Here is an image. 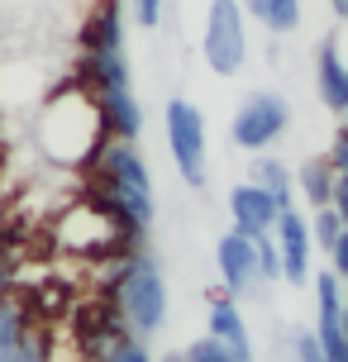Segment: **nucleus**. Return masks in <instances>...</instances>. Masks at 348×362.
<instances>
[{"label": "nucleus", "instance_id": "1", "mask_svg": "<svg viewBox=\"0 0 348 362\" xmlns=\"http://www.w3.org/2000/svg\"><path fill=\"white\" fill-rule=\"evenodd\" d=\"M95 186L91 200L105 205V215L115 219V229L124 238V253L144 248L148 229L158 219V200H153V172H148L144 153L124 139H105V148L95 153Z\"/></svg>", "mask_w": 348, "mask_h": 362}, {"label": "nucleus", "instance_id": "2", "mask_svg": "<svg viewBox=\"0 0 348 362\" xmlns=\"http://www.w3.org/2000/svg\"><path fill=\"white\" fill-rule=\"evenodd\" d=\"M34 139L38 153L53 167H91L95 153L105 148V119H100V100L91 86L81 81H62L38 100V119H34Z\"/></svg>", "mask_w": 348, "mask_h": 362}, {"label": "nucleus", "instance_id": "3", "mask_svg": "<svg viewBox=\"0 0 348 362\" xmlns=\"http://www.w3.org/2000/svg\"><path fill=\"white\" fill-rule=\"evenodd\" d=\"M167 276H163V262L158 253H124L115 257V272H110V310L124 320L139 339H153L158 329L167 325Z\"/></svg>", "mask_w": 348, "mask_h": 362}, {"label": "nucleus", "instance_id": "4", "mask_svg": "<svg viewBox=\"0 0 348 362\" xmlns=\"http://www.w3.org/2000/svg\"><path fill=\"white\" fill-rule=\"evenodd\" d=\"M163 129H167V148H172V163H177L182 181L191 191H205V186H210V144H205L201 105L172 95L163 105Z\"/></svg>", "mask_w": 348, "mask_h": 362}, {"label": "nucleus", "instance_id": "5", "mask_svg": "<svg viewBox=\"0 0 348 362\" xmlns=\"http://www.w3.org/2000/svg\"><path fill=\"white\" fill-rule=\"evenodd\" d=\"M53 238L62 253H76V257H124V238L115 229V219L105 215L100 200H72L53 224Z\"/></svg>", "mask_w": 348, "mask_h": 362}, {"label": "nucleus", "instance_id": "6", "mask_svg": "<svg viewBox=\"0 0 348 362\" xmlns=\"http://www.w3.org/2000/svg\"><path fill=\"white\" fill-rule=\"evenodd\" d=\"M201 57L215 76H238L248 62V24L238 0H210L205 10V34H201Z\"/></svg>", "mask_w": 348, "mask_h": 362}, {"label": "nucleus", "instance_id": "7", "mask_svg": "<svg viewBox=\"0 0 348 362\" xmlns=\"http://www.w3.org/2000/svg\"><path fill=\"white\" fill-rule=\"evenodd\" d=\"M286 129H291V100L282 90H253L229 119V144L243 153H267Z\"/></svg>", "mask_w": 348, "mask_h": 362}, {"label": "nucleus", "instance_id": "8", "mask_svg": "<svg viewBox=\"0 0 348 362\" xmlns=\"http://www.w3.org/2000/svg\"><path fill=\"white\" fill-rule=\"evenodd\" d=\"M215 272H220L224 281V296H257V286H262V272H257V238L238 234V229H229V234H220V243H215Z\"/></svg>", "mask_w": 348, "mask_h": 362}, {"label": "nucleus", "instance_id": "9", "mask_svg": "<svg viewBox=\"0 0 348 362\" xmlns=\"http://www.w3.org/2000/svg\"><path fill=\"white\" fill-rule=\"evenodd\" d=\"M272 238H277V253H282V281L306 286V281H311V253H315L311 219L291 205V210H282V215H277Z\"/></svg>", "mask_w": 348, "mask_h": 362}, {"label": "nucleus", "instance_id": "10", "mask_svg": "<svg viewBox=\"0 0 348 362\" xmlns=\"http://www.w3.org/2000/svg\"><path fill=\"white\" fill-rule=\"evenodd\" d=\"M277 215H282V205H277L262 186H253V181H238L234 191H229V219H234L238 234H248V238L272 234Z\"/></svg>", "mask_w": 348, "mask_h": 362}, {"label": "nucleus", "instance_id": "11", "mask_svg": "<svg viewBox=\"0 0 348 362\" xmlns=\"http://www.w3.org/2000/svg\"><path fill=\"white\" fill-rule=\"evenodd\" d=\"M81 53H124V10L120 0H95V10L76 29Z\"/></svg>", "mask_w": 348, "mask_h": 362}, {"label": "nucleus", "instance_id": "12", "mask_svg": "<svg viewBox=\"0 0 348 362\" xmlns=\"http://www.w3.org/2000/svg\"><path fill=\"white\" fill-rule=\"evenodd\" d=\"M315 90H320V105L330 115H348V62L339 38H325L315 53Z\"/></svg>", "mask_w": 348, "mask_h": 362}, {"label": "nucleus", "instance_id": "13", "mask_svg": "<svg viewBox=\"0 0 348 362\" xmlns=\"http://www.w3.org/2000/svg\"><path fill=\"white\" fill-rule=\"evenodd\" d=\"M205 325H210V339H220V344L234 353V362H257L253 358V334H248V325H243L234 296H210Z\"/></svg>", "mask_w": 348, "mask_h": 362}, {"label": "nucleus", "instance_id": "14", "mask_svg": "<svg viewBox=\"0 0 348 362\" xmlns=\"http://www.w3.org/2000/svg\"><path fill=\"white\" fill-rule=\"evenodd\" d=\"M72 76L81 86H91L95 95H105V90H134V67H129L124 53H81Z\"/></svg>", "mask_w": 348, "mask_h": 362}, {"label": "nucleus", "instance_id": "15", "mask_svg": "<svg viewBox=\"0 0 348 362\" xmlns=\"http://www.w3.org/2000/svg\"><path fill=\"white\" fill-rule=\"evenodd\" d=\"M95 100H100L105 134L110 139H124V144H139V134H144V105H139V95L134 90H105Z\"/></svg>", "mask_w": 348, "mask_h": 362}, {"label": "nucleus", "instance_id": "16", "mask_svg": "<svg viewBox=\"0 0 348 362\" xmlns=\"http://www.w3.org/2000/svg\"><path fill=\"white\" fill-rule=\"evenodd\" d=\"M248 181L262 186L282 210H291V205H296V172L282 163V158H272V153H257L253 163H248Z\"/></svg>", "mask_w": 348, "mask_h": 362}, {"label": "nucleus", "instance_id": "17", "mask_svg": "<svg viewBox=\"0 0 348 362\" xmlns=\"http://www.w3.org/2000/svg\"><path fill=\"white\" fill-rule=\"evenodd\" d=\"M48 90H43V76L29 62H15L0 72V105H38Z\"/></svg>", "mask_w": 348, "mask_h": 362}, {"label": "nucleus", "instance_id": "18", "mask_svg": "<svg viewBox=\"0 0 348 362\" xmlns=\"http://www.w3.org/2000/svg\"><path fill=\"white\" fill-rule=\"evenodd\" d=\"M243 15H253L267 34H296L301 29V0H238Z\"/></svg>", "mask_w": 348, "mask_h": 362}, {"label": "nucleus", "instance_id": "19", "mask_svg": "<svg viewBox=\"0 0 348 362\" xmlns=\"http://www.w3.org/2000/svg\"><path fill=\"white\" fill-rule=\"evenodd\" d=\"M334 163L330 158H306L301 163V172H296V191H306V200H311L315 210H325L330 205V196H334Z\"/></svg>", "mask_w": 348, "mask_h": 362}, {"label": "nucleus", "instance_id": "20", "mask_svg": "<svg viewBox=\"0 0 348 362\" xmlns=\"http://www.w3.org/2000/svg\"><path fill=\"white\" fill-rule=\"evenodd\" d=\"M95 362H153V353H148V344L134 334V329H120L110 344L95 353Z\"/></svg>", "mask_w": 348, "mask_h": 362}, {"label": "nucleus", "instance_id": "21", "mask_svg": "<svg viewBox=\"0 0 348 362\" xmlns=\"http://www.w3.org/2000/svg\"><path fill=\"white\" fill-rule=\"evenodd\" d=\"M24 329H29V315H24L15 300H0V362L15 353V344L24 339Z\"/></svg>", "mask_w": 348, "mask_h": 362}, {"label": "nucleus", "instance_id": "22", "mask_svg": "<svg viewBox=\"0 0 348 362\" xmlns=\"http://www.w3.org/2000/svg\"><path fill=\"white\" fill-rule=\"evenodd\" d=\"M339 234H344V219H339V210H334V205L315 210V219H311V238H315V248H325V253H330L334 243H339Z\"/></svg>", "mask_w": 348, "mask_h": 362}, {"label": "nucleus", "instance_id": "23", "mask_svg": "<svg viewBox=\"0 0 348 362\" xmlns=\"http://www.w3.org/2000/svg\"><path fill=\"white\" fill-rule=\"evenodd\" d=\"M5 362H48V334L29 325V329H24V339L15 344V353H10Z\"/></svg>", "mask_w": 348, "mask_h": 362}, {"label": "nucleus", "instance_id": "24", "mask_svg": "<svg viewBox=\"0 0 348 362\" xmlns=\"http://www.w3.org/2000/svg\"><path fill=\"white\" fill-rule=\"evenodd\" d=\"M186 362H234V353L220 344V339H191V348H186Z\"/></svg>", "mask_w": 348, "mask_h": 362}, {"label": "nucleus", "instance_id": "25", "mask_svg": "<svg viewBox=\"0 0 348 362\" xmlns=\"http://www.w3.org/2000/svg\"><path fill=\"white\" fill-rule=\"evenodd\" d=\"M257 272H262V281H277V276H282V253H277L272 234L257 238Z\"/></svg>", "mask_w": 348, "mask_h": 362}, {"label": "nucleus", "instance_id": "26", "mask_svg": "<svg viewBox=\"0 0 348 362\" xmlns=\"http://www.w3.org/2000/svg\"><path fill=\"white\" fill-rule=\"evenodd\" d=\"M291 362H325V348H320V339L315 334H291Z\"/></svg>", "mask_w": 348, "mask_h": 362}, {"label": "nucleus", "instance_id": "27", "mask_svg": "<svg viewBox=\"0 0 348 362\" xmlns=\"http://www.w3.org/2000/svg\"><path fill=\"white\" fill-rule=\"evenodd\" d=\"M129 5H134V24H139V29H158V24H163L167 0H129Z\"/></svg>", "mask_w": 348, "mask_h": 362}, {"label": "nucleus", "instance_id": "28", "mask_svg": "<svg viewBox=\"0 0 348 362\" xmlns=\"http://www.w3.org/2000/svg\"><path fill=\"white\" fill-rule=\"evenodd\" d=\"M330 262H334V276H339V281H344V286H348V229H344V234H339V243H334V248H330Z\"/></svg>", "mask_w": 348, "mask_h": 362}, {"label": "nucleus", "instance_id": "29", "mask_svg": "<svg viewBox=\"0 0 348 362\" xmlns=\"http://www.w3.org/2000/svg\"><path fill=\"white\" fill-rule=\"evenodd\" d=\"M330 163H334V172H348V124L334 134V144H330Z\"/></svg>", "mask_w": 348, "mask_h": 362}, {"label": "nucleus", "instance_id": "30", "mask_svg": "<svg viewBox=\"0 0 348 362\" xmlns=\"http://www.w3.org/2000/svg\"><path fill=\"white\" fill-rule=\"evenodd\" d=\"M330 205L339 210V219H344V229H348V172H339V177H334V196H330Z\"/></svg>", "mask_w": 348, "mask_h": 362}, {"label": "nucleus", "instance_id": "31", "mask_svg": "<svg viewBox=\"0 0 348 362\" xmlns=\"http://www.w3.org/2000/svg\"><path fill=\"white\" fill-rule=\"evenodd\" d=\"M330 10H334V19H339V24H348V0H330Z\"/></svg>", "mask_w": 348, "mask_h": 362}, {"label": "nucleus", "instance_id": "32", "mask_svg": "<svg viewBox=\"0 0 348 362\" xmlns=\"http://www.w3.org/2000/svg\"><path fill=\"white\" fill-rule=\"evenodd\" d=\"M5 281H10V267H5V257H0V300H5Z\"/></svg>", "mask_w": 348, "mask_h": 362}, {"label": "nucleus", "instance_id": "33", "mask_svg": "<svg viewBox=\"0 0 348 362\" xmlns=\"http://www.w3.org/2000/svg\"><path fill=\"white\" fill-rule=\"evenodd\" d=\"M158 362H186V353H167V358H158Z\"/></svg>", "mask_w": 348, "mask_h": 362}, {"label": "nucleus", "instance_id": "34", "mask_svg": "<svg viewBox=\"0 0 348 362\" xmlns=\"http://www.w3.org/2000/svg\"><path fill=\"white\" fill-rule=\"evenodd\" d=\"M344 334H348V305H344Z\"/></svg>", "mask_w": 348, "mask_h": 362}, {"label": "nucleus", "instance_id": "35", "mask_svg": "<svg viewBox=\"0 0 348 362\" xmlns=\"http://www.w3.org/2000/svg\"><path fill=\"white\" fill-rule=\"evenodd\" d=\"M344 124H348V115H344Z\"/></svg>", "mask_w": 348, "mask_h": 362}]
</instances>
